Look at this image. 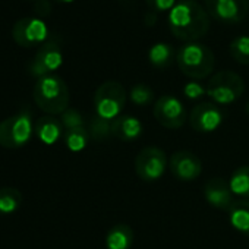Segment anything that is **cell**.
<instances>
[{
	"label": "cell",
	"instance_id": "cell-1",
	"mask_svg": "<svg viewBox=\"0 0 249 249\" xmlns=\"http://www.w3.org/2000/svg\"><path fill=\"white\" fill-rule=\"evenodd\" d=\"M172 34L185 43H196L210 28V15L194 0H180L169 12Z\"/></svg>",
	"mask_w": 249,
	"mask_h": 249
},
{
	"label": "cell",
	"instance_id": "cell-2",
	"mask_svg": "<svg viewBox=\"0 0 249 249\" xmlns=\"http://www.w3.org/2000/svg\"><path fill=\"white\" fill-rule=\"evenodd\" d=\"M33 97L36 104L49 116L62 114L69 108V88L66 82L54 73L37 79Z\"/></svg>",
	"mask_w": 249,
	"mask_h": 249
},
{
	"label": "cell",
	"instance_id": "cell-3",
	"mask_svg": "<svg viewBox=\"0 0 249 249\" xmlns=\"http://www.w3.org/2000/svg\"><path fill=\"white\" fill-rule=\"evenodd\" d=\"M178 66L183 75L192 79H204L211 75L215 57L214 53L201 43H186L176 53Z\"/></svg>",
	"mask_w": 249,
	"mask_h": 249
},
{
	"label": "cell",
	"instance_id": "cell-4",
	"mask_svg": "<svg viewBox=\"0 0 249 249\" xmlns=\"http://www.w3.org/2000/svg\"><path fill=\"white\" fill-rule=\"evenodd\" d=\"M34 134L31 113L22 110L0 122V145L9 150L25 147Z\"/></svg>",
	"mask_w": 249,
	"mask_h": 249
},
{
	"label": "cell",
	"instance_id": "cell-5",
	"mask_svg": "<svg viewBox=\"0 0 249 249\" xmlns=\"http://www.w3.org/2000/svg\"><path fill=\"white\" fill-rule=\"evenodd\" d=\"M128 92L120 82L106 81L95 89L94 94L95 114L107 120H114L124 108Z\"/></svg>",
	"mask_w": 249,
	"mask_h": 249
},
{
	"label": "cell",
	"instance_id": "cell-6",
	"mask_svg": "<svg viewBox=\"0 0 249 249\" xmlns=\"http://www.w3.org/2000/svg\"><path fill=\"white\" fill-rule=\"evenodd\" d=\"M245 91V82L240 75L231 71H221L213 75L207 84V95L215 104H230L240 98Z\"/></svg>",
	"mask_w": 249,
	"mask_h": 249
},
{
	"label": "cell",
	"instance_id": "cell-7",
	"mask_svg": "<svg viewBox=\"0 0 249 249\" xmlns=\"http://www.w3.org/2000/svg\"><path fill=\"white\" fill-rule=\"evenodd\" d=\"M167 167V156L161 148L157 147L142 148L135 159V172L138 178L145 182H156L161 179Z\"/></svg>",
	"mask_w": 249,
	"mask_h": 249
},
{
	"label": "cell",
	"instance_id": "cell-8",
	"mask_svg": "<svg viewBox=\"0 0 249 249\" xmlns=\"http://www.w3.org/2000/svg\"><path fill=\"white\" fill-rule=\"evenodd\" d=\"M12 37L18 46L25 49L43 46L49 40V27L40 18L25 17L15 22Z\"/></svg>",
	"mask_w": 249,
	"mask_h": 249
},
{
	"label": "cell",
	"instance_id": "cell-9",
	"mask_svg": "<svg viewBox=\"0 0 249 249\" xmlns=\"http://www.w3.org/2000/svg\"><path fill=\"white\" fill-rule=\"evenodd\" d=\"M63 63V53L60 43L54 38L47 40L43 46H40L38 52L33 57V60L28 65V72L38 78L52 75L56 72Z\"/></svg>",
	"mask_w": 249,
	"mask_h": 249
},
{
	"label": "cell",
	"instance_id": "cell-10",
	"mask_svg": "<svg viewBox=\"0 0 249 249\" xmlns=\"http://www.w3.org/2000/svg\"><path fill=\"white\" fill-rule=\"evenodd\" d=\"M153 113L156 120L167 129H179L188 120V113L183 103L175 95H161L154 107Z\"/></svg>",
	"mask_w": 249,
	"mask_h": 249
},
{
	"label": "cell",
	"instance_id": "cell-11",
	"mask_svg": "<svg viewBox=\"0 0 249 249\" xmlns=\"http://www.w3.org/2000/svg\"><path fill=\"white\" fill-rule=\"evenodd\" d=\"M205 11L221 24H239L249 14V0H205Z\"/></svg>",
	"mask_w": 249,
	"mask_h": 249
},
{
	"label": "cell",
	"instance_id": "cell-12",
	"mask_svg": "<svg viewBox=\"0 0 249 249\" xmlns=\"http://www.w3.org/2000/svg\"><path fill=\"white\" fill-rule=\"evenodd\" d=\"M223 120H224V114L221 108L215 103H210V101L198 103L195 107H192L189 113L191 128L201 134L214 132L221 126Z\"/></svg>",
	"mask_w": 249,
	"mask_h": 249
},
{
	"label": "cell",
	"instance_id": "cell-13",
	"mask_svg": "<svg viewBox=\"0 0 249 249\" xmlns=\"http://www.w3.org/2000/svg\"><path fill=\"white\" fill-rule=\"evenodd\" d=\"M169 169L176 179L191 182L202 173V161L191 151H176L169 160Z\"/></svg>",
	"mask_w": 249,
	"mask_h": 249
},
{
	"label": "cell",
	"instance_id": "cell-14",
	"mask_svg": "<svg viewBox=\"0 0 249 249\" xmlns=\"http://www.w3.org/2000/svg\"><path fill=\"white\" fill-rule=\"evenodd\" d=\"M204 196L205 201L217 210L229 211L230 207L234 204L230 185L221 178H211L210 180H207V183L204 185Z\"/></svg>",
	"mask_w": 249,
	"mask_h": 249
},
{
	"label": "cell",
	"instance_id": "cell-15",
	"mask_svg": "<svg viewBox=\"0 0 249 249\" xmlns=\"http://www.w3.org/2000/svg\"><path fill=\"white\" fill-rule=\"evenodd\" d=\"M144 132V126L135 116H119L111 120V135L120 141L131 142L138 140Z\"/></svg>",
	"mask_w": 249,
	"mask_h": 249
},
{
	"label": "cell",
	"instance_id": "cell-16",
	"mask_svg": "<svg viewBox=\"0 0 249 249\" xmlns=\"http://www.w3.org/2000/svg\"><path fill=\"white\" fill-rule=\"evenodd\" d=\"M34 132L43 144L53 145L63 135V124L54 116H43L37 120Z\"/></svg>",
	"mask_w": 249,
	"mask_h": 249
},
{
	"label": "cell",
	"instance_id": "cell-17",
	"mask_svg": "<svg viewBox=\"0 0 249 249\" xmlns=\"http://www.w3.org/2000/svg\"><path fill=\"white\" fill-rule=\"evenodd\" d=\"M134 243V230L124 223L114 224L106 234L107 249H131Z\"/></svg>",
	"mask_w": 249,
	"mask_h": 249
},
{
	"label": "cell",
	"instance_id": "cell-18",
	"mask_svg": "<svg viewBox=\"0 0 249 249\" xmlns=\"http://www.w3.org/2000/svg\"><path fill=\"white\" fill-rule=\"evenodd\" d=\"M229 221L231 227L243 236H249V201L240 199L229 210Z\"/></svg>",
	"mask_w": 249,
	"mask_h": 249
},
{
	"label": "cell",
	"instance_id": "cell-19",
	"mask_svg": "<svg viewBox=\"0 0 249 249\" xmlns=\"http://www.w3.org/2000/svg\"><path fill=\"white\" fill-rule=\"evenodd\" d=\"M175 57H176V53L173 47L166 43H157L148 52V60L157 69L169 68L173 63Z\"/></svg>",
	"mask_w": 249,
	"mask_h": 249
},
{
	"label": "cell",
	"instance_id": "cell-20",
	"mask_svg": "<svg viewBox=\"0 0 249 249\" xmlns=\"http://www.w3.org/2000/svg\"><path fill=\"white\" fill-rule=\"evenodd\" d=\"M22 204V194L12 186L0 188V215H9L19 210Z\"/></svg>",
	"mask_w": 249,
	"mask_h": 249
},
{
	"label": "cell",
	"instance_id": "cell-21",
	"mask_svg": "<svg viewBox=\"0 0 249 249\" xmlns=\"http://www.w3.org/2000/svg\"><path fill=\"white\" fill-rule=\"evenodd\" d=\"M233 195L248 199L249 198V166L237 167L229 180Z\"/></svg>",
	"mask_w": 249,
	"mask_h": 249
},
{
	"label": "cell",
	"instance_id": "cell-22",
	"mask_svg": "<svg viewBox=\"0 0 249 249\" xmlns=\"http://www.w3.org/2000/svg\"><path fill=\"white\" fill-rule=\"evenodd\" d=\"M88 134L94 141H106L111 137V120L103 119L98 114H94L88 123Z\"/></svg>",
	"mask_w": 249,
	"mask_h": 249
},
{
	"label": "cell",
	"instance_id": "cell-23",
	"mask_svg": "<svg viewBox=\"0 0 249 249\" xmlns=\"http://www.w3.org/2000/svg\"><path fill=\"white\" fill-rule=\"evenodd\" d=\"M88 141H89V134L85 126L65 131V144L72 153L82 151L88 145Z\"/></svg>",
	"mask_w": 249,
	"mask_h": 249
},
{
	"label": "cell",
	"instance_id": "cell-24",
	"mask_svg": "<svg viewBox=\"0 0 249 249\" xmlns=\"http://www.w3.org/2000/svg\"><path fill=\"white\" fill-rule=\"evenodd\" d=\"M230 56L240 65H249V36L236 37L229 46Z\"/></svg>",
	"mask_w": 249,
	"mask_h": 249
},
{
	"label": "cell",
	"instance_id": "cell-25",
	"mask_svg": "<svg viewBox=\"0 0 249 249\" xmlns=\"http://www.w3.org/2000/svg\"><path fill=\"white\" fill-rule=\"evenodd\" d=\"M131 100L137 106H148L154 101V91L147 84H135L131 88Z\"/></svg>",
	"mask_w": 249,
	"mask_h": 249
},
{
	"label": "cell",
	"instance_id": "cell-26",
	"mask_svg": "<svg viewBox=\"0 0 249 249\" xmlns=\"http://www.w3.org/2000/svg\"><path fill=\"white\" fill-rule=\"evenodd\" d=\"M60 122H62L63 128L66 131L76 129V128H84L85 126V120H84L82 114L76 108H71V107L60 114Z\"/></svg>",
	"mask_w": 249,
	"mask_h": 249
},
{
	"label": "cell",
	"instance_id": "cell-27",
	"mask_svg": "<svg viewBox=\"0 0 249 249\" xmlns=\"http://www.w3.org/2000/svg\"><path fill=\"white\" fill-rule=\"evenodd\" d=\"M183 94L189 98V100H198L201 98L204 94H207V88H204L201 84L198 82H189L185 85L183 88Z\"/></svg>",
	"mask_w": 249,
	"mask_h": 249
},
{
	"label": "cell",
	"instance_id": "cell-28",
	"mask_svg": "<svg viewBox=\"0 0 249 249\" xmlns=\"http://www.w3.org/2000/svg\"><path fill=\"white\" fill-rule=\"evenodd\" d=\"M148 8L154 12H166V11H172L173 6L178 3L176 0H145Z\"/></svg>",
	"mask_w": 249,
	"mask_h": 249
},
{
	"label": "cell",
	"instance_id": "cell-29",
	"mask_svg": "<svg viewBox=\"0 0 249 249\" xmlns=\"http://www.w3.org/2000/svg\"><path fill=\"white\" fill-rule=\"evenodd\" d=\"M36 11L40 17H47L52 11V6L47 0H37V5H36Z\"/></svg>",
	"mask_w": 249,
	"mask_h": 249
},
{
	"label": "cell",
	"instance_id": "cell-30",
	"mask_svg": "<svg viewBox=\"0 0 249 249\" xmlns=\"http://www.w3.org/2000/svg\"><path fill=\"white\" fill-rule=\"evenodd\" d=\"M56 2H59V3H72V2H75V0H56Z\"/></svg>",
	"mask_w": 249,
	"mask_h": 249
},
{
	"label": "cell",
	"instance_id": "cell-31",
	"mask_svg": "<svg viewBox=\"0 0 249 249\" xmlns=\"http://www.w3.org/2000/svg\"><path fill=\"white\" fill-rule=\"evenodd\" d=\"M245 110H246V113H248V114H249V101H248V103H246V108H245Z\"/></svg>",
	"mask_w": 249,
	"mask_h": 249
},
{
	"label": "cell",
	"instance_id": "cell-32",
	"mask_svg": "<svg viewBox=\"0 0 249 249\" xmlns=\"http://www.w3.org/2000/svg\"><path fill=\"white\" fill-rule=\"evenodd\" d=\"M194 2H195V0H194Z\"/></svg>",
	"mask_w": 249,
	"mask_h": 249
}]
</instances>
